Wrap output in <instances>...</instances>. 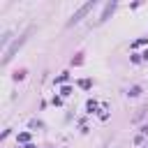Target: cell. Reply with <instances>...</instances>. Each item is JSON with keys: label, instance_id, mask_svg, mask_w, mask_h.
<instances>
[{"label": "cell", "instance_id": "obj_1", "mask_svg": "<svg viewBox=\"0 0 148 148\" xmlns=\"http://www.w3.org/2000/svg\"><path fill=\"white\" fill-rule=\"evenodd\" d=\"M92 7H95V0H90V2H86V5H81V7H79L74 14H72V18L67 21V25H74V23H79V21H81V18H83V16H86V14H88Z\"/></svg>", "mask_w": 148, "mask_h": 148}, {"label": "cell", "instance_id": "obj_2", "mask_svg": "<svg viewBox=\"0 0 148 148\" xmlns=\"http://www.w3.org/2000/svg\"><path fill=\"white\" fill-rule=\"evenodd\" d=\"M23 42H25V35H23V37H18V39L14 42V46H12V49H7V51H5V58H2V62H9V60H12V56L18 51V46H21Z\"/></svg>", "mask_w": 148, "mask_h": 148}, {"label": "cell", "instance_id": "obj_3", "mask_svg": "<svg viewBox=\"0 0 148 148\" xmlns=\"http://www.w3.org/2000/svg\"><path fill=\"white\" fill-rule=\"evenodd\" d=\"M113 7H116V2H111V5H106V9H104V14L99 16V21H104V18H109V14L113 12Z\"/></svg>", "mask_w": 148, "mask_h": 148}, {"label": "cell", "instance_id": "obj_4", "mask_svg": "<svg viewBox=\"0 0 148 148\" xmlns=\"http://www.w3.org/2000/svg\"><path fill=\"white\" fill-rule=\"evenodd\" d=\"M139 92H141V88H139V86H134V88H132V90H130V95H132V97H136V95H139Z\"/></svg>", "mask_w": 148, "mask_h": 148}, {"label": "cell", "instance_id": "obj_5", "mask_svg": "<svg viewBox=\"0 0 148 148\" xmlns=\"http://www.w3.org/2000/svg\"><path fill=\"white\" fill-rule=\"evenodd\" d=\"M143 60H148V51H146V53H143Z\"/></svg>", "mask_w": 148, "mask_h": 148}]
</instances>
